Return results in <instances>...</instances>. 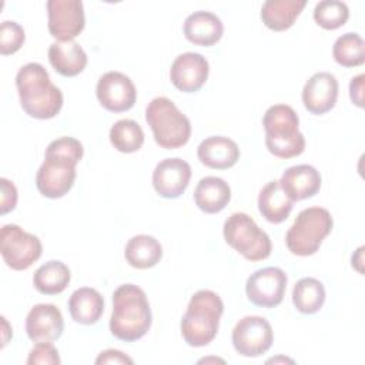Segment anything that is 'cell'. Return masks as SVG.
Listing matches in <instances>:
<instances>
[{"label": "cell", "mask_w": 365, "mask_h": 365, "mask_svg": "<svg viewBox=\"0 0 365 365\" xmlns=\"http://www.w3.org/2000/svg\"><path fill=\"white\" fill-rule=\"evenodd\" d=\"M84 153L83 144L73 137L53 140L44 153V161L36 174V187L47 198H61L76 180V165Z\"/></svg>", "instance_id": "1"}, {"label": "cell", "mask_w": 365, "mask_h": 365, "mask_svg": "<svg viewBox=\"0 0 365 365\" xmlns=\"http://www.w3.org/2000/svg\"><path fill=\"white\" fill-rule=\"evenodd\" d=\"M16 87L20 106L33 118L48 120L63 107V93L50 81L47 70L38 63H27L17 71Z\"/></svg>", "instance_id": "2"}, {"label": "cell", "mask_w": 365, "mask_h": 365, "mask_svg": "<svg viewBox=\"0 0 365 365\" xmlns=\"http://www.w3.org/2000/svg\"><path fill=\"white\" fill-rule=\"evenodd\" d=\"M153 322L145 292L134 284H123L113 294L110 318L111 334L121 341L133 342L143 338Z\"/></svg>", "instance_id": "3"}, {"label": "cell", "mask_w": 365, "mask_h": 365, "mask_svg": "<svg viewBox=\"0 0 365 365\" xmlns=\"http://www.w3.org/2000/svg\"><path fill=\"white\" fill-rule=\"evenodd\" d=\"M224 304L220 295L210 289L197 291L182 315L180 328L184 341L190 346H205L217 335Z\"/></svg>", "instance_id": "4"}, {"label": "cell", "mask_w": 365, "mask_h": 365, "mask_svg": "<svg viewBox=\"0 0 365 365\" xmlns=\"http://www.w3.org/2000/svg\"><path fill=\"white\" fill-rule=\"evenodd\" d=\"M265 145L278 158H292L304 153L305 137L299 133V118L295 110L287 104L271 106L264 117Z\"/></svg>", "instance_id": "5"}, {"label": "cell", "mask_w": 365, "mask_h": 365, "mask_svg": "<svg viewBox=\"0 0 365 365\" xmlns=\"http://www.w3.org/2000/svg\"><path fill=\"white\" fill-rule=\"evenodd\" d=\"M145 121L155 143L165 150L185 145L191 137V123L167 97L153 98L145 108Z\"/></svg>", "instance_id": "6"}, {"label": "cell", "mask_w": 365, "mask_h": 365, "mask_svg": "<svg viewBox=\"0 0 365 365\" xmlns=\"http://www.w3.org/2000/svg\"><path fill=\"white\" fill-rule=\"evenodd\" d=\"M334 225L331 212L322 207L302 210L285 234V244L294 255L315 254Z\"/></svg>", "instance_id": "7"}, {"label": "cell", "mask_w": 365, "mask_h": 365, "mask_svg": "<svg viewBox=\"0 0 365 365\" xmlns=\"http://www.w3.org/2000/svg\"><path fill=\"white\" fill-rule=\"evenodd\" d=\"M222 234L227 244L248 261H262L271 255L268 234L245 212L231 214L224 222Z\"/></svg>", "instance_id": "8"}, {"label": "cell", "mask_w": 365, "mask_h": 365, "mask_svg": "<svg viewBox=\"0 0 365 365\" xmlns=\"http://www.w3.org/2000/svg\"><path fill=\"white\" fill-rule=\"evenodd\" d=\"M0 251L7 267L16 271L30 268L40 257V240L16 224H7L0 231Z\"/></svg>", "instance_id": "9"}, {"label": "cell", "mask_w": 365, "mask_h": 365, "mask_svg": "<svg viewBox=\"0 0 365 365\" xmlns=\"http://www.w3.org/2000/svg\"><path fill=\"white\" fill-rule=\"evenodd\" d=\"M231 339L240 355L254 358L265 354L271 348L274 331L264 317L248 315L237 322Z\"/></svg>", "instance_id": "10"}, {"label": "cell", "mask_w": 365, "mask_h": 365, "mask_svg": "<svg viewBox=\"0 0 365 365\" xmlns=\"http://www.w3.org/2000/svg\"><path fill=\"white\" fill-rule=\"evenodd\" d=\"M288 277L278 267H265L252 272L245 284L248 299L262 308H274L284 299Z\"/></svg>", "instance_id": "11"}, {"label": "cell", "mask_w": 365, "mask_h": 365, "mask_svg": "<svg viewBox=\"0 0 365 365\" xmlns=\"http://www.w3.org/2000/svg\"><path fill=\"white\" fill-rule=\"evenodd\" d=\"M48 31L60 40H73L77 37L86 24L84 7L80 0H48Z\"/></svg>", "instance_id": "12"}, {"label": "cell", "mask_w": 365, "mask_h": 365, "mask_svg": "<svg viewBox=\"0 0 365 365\" xmlns=\"http://www.w3.org/2000/svg\"><path fill=\"white\" fill-rule=\"evenodd\" d=\"M100 104L113 113H123L135 104L137 90L133 81L120 71H108L103 74L96 87Z\"/></svg>", "instance_id": "13"}, {"label": "cell", "mask_w": 365, "mask_h": 365, "mask_svg": "<svg viewBox=\"0 0 365 365\" xmlns=\"http://www.w3.org/2000/svg\"><path fill=\"white\" fill-rule=\"evenodd\" d=\"M208 71L210 66L202 54L187 51L173 61L170 80L180 91L195 93L205 84Z\"/></svg>", "instance_id": "14"}, {"label": "cell", "mask_w": 365, "mask_h": 365, "mask_svg": "<svg viewBox=\"0 0 365 365\" xmlns=\"http://www.w3.org/2000/svg\"><path fill=\"white\" fill-rule=\"evenodd\" d=\"M190 164L178 157L160 161L153 171V187L164 198H178L188 187Z\"/></svg>", "instance_id": "15"}, {"label": "cell", "mask_w": 365, "mask_h": 365, "mask_svg": "<svg viewBox=\"0 0 365 365\" xmlns=\"http://www.w3.org/2000/svg\"><path fill=\"white\" fill-rule=\"evenodd\" d=\"M338 80L327 71L315 73L302 88L304 107L315 115H321L334 108L338 98Z\"/></svg>", "instance_id": "16"}, {"label": "cell", "mask_w": 365, "mask_h": 365, "mask_svg": "<svg viewBox=\"0 0 365 365\" xmlns=\"http://www.w3.org/2000/svg\"><path fill=\"white\" fill-rule=\"evenodd\" d=\"M64 329L60 309L53 304H37L26 317V332L33 342H53Z\"/></svg>", "instance_id": "17"}, {"label": "cell", "mask_w": 365, "mask_h": 365, "mask_svg": "<svg viewBox=\"0 0 365 365\" xmlns=\"http://www.w3.org/2000/svg\"><path fill=\"white\" fill-rule=\"evenodd\" d=\"M321 174L309 164L287 168L279 180L282 191L295 202L314 197L321 188Z\"/></svg>", "instance_id": "18"}, {"label": "cell", "mask_w": 365, "mask_h": 365, "mask_svg": "<svg viewBox=\"0 0 365 365\" xmlns=\"http://www.w3.org/2000/svg\"><path fill=\"white\" fill-rule=\"evenodd\" d=\"M201 164L214 170H227L237 164L240 148L237 143L224 135H212L201 141L197 148Z\"/></svg>", "instance_id": "19"}, {"label": "cell", "mask_w": 365, "mask_h": 365, "mask_svg": "<svg viewBox=\"0 0 365 365\" xmlns=\"http://www.w3.org/2000/svg\"><path fill=\"white\" fill-rule=\"evenodd\" d=\"M184 36L188 41L210 47L220 41L224 33L222 21L211 11L198 10L190 14L184 21Z\"/></svg>", "instance_id": "20"}, {"label": "cell", "mask_w": 365, "mask_h": 365, "mask_svg": "<svg viewBox=\"0 0 365 365\" xmlns=\"http://www.w3.org/2000/svg\"><path fill=\"white\" fill-rule=\"evenodd\" d=\"M48 60L53 68L64 77H74L87 66V54L74 40H57L51 43L48 47Z\"/></svg>", "instance_id": "21"}, {"label": "cell", "mask_w": 365, "mask_h": 365, "mask_svg": "<svg viewBox=\"0 0 365 365\" xmlns=\"http://www.w3.org/2000/svg\"><path fill=\"white\" fill-rule=\"evenodd\" d=\"M231 200V188L225 180L220 177H204L198 181L194 191V201L197 207L207 214H217L222 211Z\"/></svg>", "instance_id": "22"}, {"label": "cell", "mask_w": 365, "mask_h": 365, "mask_svg": "<svg viewBox=\"0 0 365 365\" xmlns=\"http://www.w3.org/2000/svg\"><path fill=\"white\" fill-rule=\"evenodd\" d=\"M294 201L282 191L279 181L272 180L262 187L258 195V210L261 215L272 224H279L288 218Z\"/></svg>", "instance_id": "23"}, {"label": "cell", "mask_w": 365, "mask_h": 365, "mask_svg": "<svg viewBox=\"0 0 365 365\" xmlns=\"http://www.w3.org/2000/svg\"><path fill=\"white\" fill-rule=\"evenodd\" d=\"M68 311L76 322L83 325H93L103 315V295L94 288H78L71 294L68 299Z\"/></svg>", "instance_id": "24"}, {"label": "cell", "mask_w": 365, "mask_h": 365, "mask_svg": "<svg viewBox=\"0 0 365 365\" xmlns=\"http://www.w3.org/2000/svg\"><path fill=\"white\" fill-rule=\"evenodd\" d=\"M305 4V0H267L261 7V20L268 29L284 31L295 23Z\"/></svg>", "instance_id": "25"}, {"label": "cell", "mask_w": 365, "mask_h": 365, "mask_svg": "<svg viewBox=\"0 0 365 365\" xmlns=\"http://www.w3.org/2000/svg\"><path fill=\"white\" fill-rule=\"evenodd\" d=\"M124 257L131 267L138 269H147L160 262L163 257V247L151 235H134L128 240L125 245Z\"/></svg>", "instance_id": "26"}, {"label": "cell", "mask_w": 365, "mask_h": 365, "mask_svg": "<svg viewBox=\"0 0 365 365\" xmlns=\"http://www.w3.org/2000/svg\"><path fill=\"white\" fill-rule=\"evenodd\" d=\"M70 269L61 261H48L38 267L33 275L34 288L44 295H57L63 292L70 282Z\"/></svg>", "instance_id": "27"}, {"label": "cell", "mask_w": 365, "mask_h": 365, "mask_svg": "<svg viewBox=\"0 0 365 365\" xmlns=\"http://www.w3.org/2000/svg\"><path fill=\"white\" fill-rule=\"evenodd\" d=\"M325 302V288L317 278H301L292 289V304L302 314L318 312Z\"/></svg>", "instance_id": "28"}, {"label": "cell", "mask_w": 365, "mask_h": 365, "mask_svg": "<svg viewBox=\"0 0 365 365\" xmlns=\"http://www.w3.org/2000/svg\"><path fill=\"white\" fill-rule=\"evenodd\" d=\"M110 143L120 153H135L144 144V131L137 121L123 118L110 128Z\"/></svg>", "instance_id": "29"}, {"label": "cell", "mask_w": 365, "mask_h": 365, "mask_svg": "<svg viewBox=\"0 0 365 365\" xmlns=\"http://www.w3.org/2000/svg\"><path fill=\"white\" fill-rule=\"evenodd\" d=\"M334 60L342 67H358L365 61V44L359 34L345 33L339 36L332 47Z\"/></svg>", "instance_id": "30"}, {"label": "cell", "mask_w": 365, "mask_h": 365, "mask_svg": "<svg viewBox=\"0 0 365 365\" xmlns=\"http://www.w3.org/2000/svg\"><path fill=\"white\" fill-rule=\"evenodd\" d=\"M349 19V9L341 0H322L314 9V20L325 30H336Z\"/></svg>", "instance_id": "31"}, {"label": "cell", "mask_w": 365, "mask_h": 365, "mask_svg": "<svg viewBox=\"0 0 365 365\" xmlns=\"http://www.w3.org/2000/svg\"><path fill=\"white\" fill-rule=\"evenodd\" d=\"M24 37V30L19 23L4 20L0 26V53L3 56L16 53L23 46Z\"/></svg>", "instance_id": "32"}, {"label": "cell", "mask_w": 365, "mask_h": 365, "mask_svg": "<svg viewBox=\"0 0 365 365\" xmlns=\"http://www.w3.org/2000/svg\"><path fill=\"white\" fill-rule=\"evenodd\" d=\"M61 361H60L58 352L51 342H37L34 348L30 351L27 358L29 365H36V364L57 365Z\"/></svg>", "instance_id": "33"}, {"label": "cell", "mask_w": 365, "mask_h": 365, "mask_svg": "<svg viewBox=\"0 0 365 365\" xmlns=\"http://www.w3.org/2000/svg\"><path fill=\"white\" fill-rule=\"evenodd\" d=\"M1 194H0V212L1 215L14 210L17 204V190L11 181L7 178H0Z\"/></svg>", "instance_id": "34"}, {"label": "cell", "mask_w": 365, "mask_h": 365, "mask_svg": "<svg viewBox=\"0 0 365 365\" xmlns=\"http://www.w3.org/2000/svg\"><path fill=\"white\" fill-rule=\"evenodd\" d=\"M96 364H133V359L117 349H106L96 358Z\"/></svg>", "instance_id": "35"}, {"label": "cell", "mask_w": 365, "mask_h": 365, "mask_svg": "<svg viewBox=\"0 0 365 365\" xmlns=\"http://www.w3.org/2000/svg\"><path fill=\"white\" fill-rule=\"evenodd\" d=\"M362 88H364V74H358L349 83L351 100L358 107H362Z\"/></svg>", "instance_id": "36"}]
</instances>
